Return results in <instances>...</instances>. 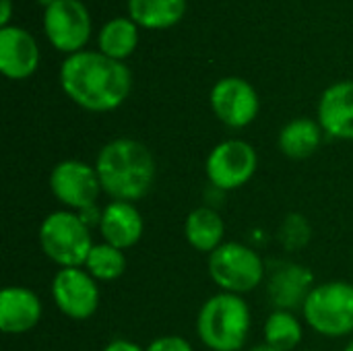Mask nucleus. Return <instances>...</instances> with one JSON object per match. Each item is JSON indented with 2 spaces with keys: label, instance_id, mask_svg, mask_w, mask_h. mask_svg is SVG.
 Returning <instances> with one entry per match:
<instances>
[{
  "label": "nucleus",
  "instance_id": "obj_4",
  "mask_svg": "<svg viewBox=\"0 0 353 351\" xmlns=\"http://www.w3.org/2000/svg\"><path fill=\"white\" fill-rule=\"evenodd\" d=\"M39 244L43 254L62 269L83 267L93 248L89 225L81 215L70 211H56L43 219L39 228Z\"/></svg>",
  "mask_w": 353,
  "mask_h": 351
},
{
  "label": "nucleus",
  "instance_id": "obj_1",
  "mask_svg": "<svg viewBox=\"0 0 353 351\" xmlns=\"http://www.w3.org/2000/svg\"><path fill=\"white\" fill-rule=\"evenodd\" d=\"M62 91L87 112H112L132 91L130 68L99 50H81L60 64Z\"/></svg>",
  "mask_w": 353,
  "mask_h": 351
},
{
  "label": "nucleus",
  "instance_id": "obj_23",
  "mask_svg": "<svg viewBox=\"0 0 353 351\" xmlns=\"http://www.w3.org/2000/svg\"><path fill=\"white\" fill-rule=\"evenodd\" d=\"M310 238V225L308 221L302 217V215H288V219L283 221L281 225V232H279V240L285 244L288 250H296V248H302Z\"/></svg>",
  "mask_w": 353,
  "mask_h": 351
},
{
  "label": "nucleus",
  "instance_id": "obj_18",
  "mask_svg": "<svg viewBox=\"0 0 353 351\" xmlns=\"http://www.w3.org/2000/svg\"><path fill=\"white\" fill-rule=\"evenodd\" d=\"M323 126L312 118H294L290 120L277 139V145L283 155L292 159L310 157L323 143Z\"/></svg>",
  "mask_w": 353,
  "mask_h": 351
},
{
  "label": "nucleus",
  "instance_id": "obj_25",
  "mask_svg": "<svg viewBox=\"0 0 353 351\" xmlns=\"http://www.w3.org/2000/svg\"><path fill=\"white\" fill-rule=\"evenodd\" d=\"M103 351H145V350H143V348H139V345H137V343H132V341H126V339H116V341L108 343Z\"/></svg>",
  "mask_w": 353,
  "mask_h": 351
},
{
  "label": "nucleus",
  "instance_id": "obj_29",
  "mask_svg": "<svg viewBox=\"0 0 353 351\" xmlns=\"http://www.w3.org/2000/svg\"><path fill=\"white\" fill-rule=\"evenodd\" d=\"M345 351H353V339H352V341H350V345L345 348Z\"/></svg>",
  "mask_w": 353,
  "mask_h": 351
},
{
  "label": "nucleus",
  "instance_id": "obj_5",
  "mask_svg": "<svg viewBox=\"0 0 353 351\" xmlns=\"http://www.w3.org/2000/svg\"><path fill=\"white\" fill-rule=\"evenodd\" d=\"M306 323L323 337H345L353 333V285L329 281L314 285L302 306Z\"/></svg>",
  "mask_w": 353,
  "mask_h": 351
},
{
  "label": "nucleus",
  "instance_id": "obj_17",
  "mask_svg": "<svg viewBox=\"0 0 353 351\" xmlns=\"http://www.w3.org/2000/svg\"><path fill=\"white\" fill-rule=\"evenodd\" d=\"M128 17L145 29L161 31L182 21L186 0H128Z\"/></svg>",
  "mask_w": 353,
  "mask_h": 351
},
{
  "label": "nucleus",
  "instance_id": "obj_22",
  "mask_svg": "<svg viewBox=\"0 0 353 351\" xmlns=\"http://www.w3.org/2000/svg\"><path fill=\"white\" fill-rule=\"evenodd\" d=\"M87 273L95 281H114L118 279L126 269V257L120 248L110 244H93L87 261H85Z\"/></svg>",
  "mask_w": 353,
  "mask_h": 351
},
{
  "label": "nucleus",
  "instance_id": "obj_24",
  "mask_svg": "<svg viewBox=\"0 0 353 351\" xmlns=\"http://www.w3.org/2000/svg\"><path fill=\"white\" fill-rule=\"evenodd\" d=\"M145 351H194L192 345L176 335H168V337H159L153 343H149V348Z\"/></svg>",
  "mask_w": 353,
  "mask_h": 351
},
{
  "label": "nucleus",
  "instance_id": "obj_10",
  "mask_svg": "<svg viewBox=\"0 0 353 351\" xmlns=\"http://www.w3.org/2000/svg\"><path fill=\"white\" fill-rule=\"evenodd\" d=\"M213 114L230 128L248 126L261 108L256 89L240 77H223L219 79L209 95Z\"/></svg>",
  "mask_w": 353,
  "mask_h": 351
},
{
  "label": "nucleus",
  "instance_id": "obj_3",
  "mask_svg": "<svg viewBox=\"0 0 353 351\" xmlns=\"http://www.w3.org/2000/svg\"><path fill=\"white\" fill-rule=\"evenodd\" d=\"M250 331V308L242 296L221 292L209 298L196 319L201 341L213 351H240Z\"/></svg>",
  "mask_w": 353,
  "mask_h": 351
},
{
  "label": "nucleus",
  "instance_id": "obj_2",
  "mask_svg": "<svg viewBox=\"0 0 353 351\" xmlns=\"http://www.w3.org/2000/svg\"><path fill=\"white\" fill-rule=\"evenodd\" d=\"M95 170L101 190L112 201H141L155 180V159L149 147L134 139H116L103 145Z\"/></svg>",
  "mask_w": 353,
  "mask_h": 351
},
{
  "label": "nucleus",
  "instance_id": "obj_9",
  "mask_svg": "<svg viewBox=\"0 0 353 351\" xmlns=\"http://www.w3.org/2000/svg\"><path fill=\"white\" fill-rule=\"evenodd\" d=\"M50 190L64 207L87 211L97 205L101 182L95 166L91 168L79 159H64L50 174Z\"/></svg>",
  "mask_w": 353,
  "mask_h": 351
},
{
  "label": "nucleus",
  "instance_id": "obj_7",
  "mask_svg": "<svg viewBox=\"0 0 353 351\" xmlns=\"http://www.w3.org/2000/svg\"><path fill=\"white\" fill-rule=\"evenodd\" d=\"M43 33L64 54H77L91 37V14L81 0H56L43 8Z\"/></svg>",
  "mask_w": 353,
  "mask_h": 351
},
{
  "label": "nucleus",
  "instance_id": "obj_19",
  "mask_svg": "<svg viewBox=\"0 0 353 351\" xmlns=\"http://www.w3.org/2000/svg\"><path fill=\"white\" fill-rule=\"evenodd\" d=\"M184 234L188 244L199 250V252H213L217 250L223 242L225 225L219 213L211 207H199L190 211L184 223Z\"/></svg>",
  "mask_w": 353,
  "mask_h": 351
},
{
  "label": "nucleus",
  "instance_id": "obj_26",
  "mask_svg": "<svg viewBox=\"0 0 353 351\" xmlns=\"http://www.w3.org/2000/svg\"><path fill=\"white\" fill-rule=\"evenodd\" d=\"M10 14H12V0H0V25L2 27H8Z\"/></svg>",
  "mask_w": 353,
  "mask_h": 351
},
{
  "label": "nucleus",
  "instance_id": "obj_12",
  "mask_svg": "<svg viewBox=\"0 0 353 351\" xmlns=\"http://www.w3.org/2000/svg\"><path fill=\"white\" fill-rule=\"evenodd\" d=\"M39 66V46L35 37L17 25L0 29V70L6 79H29Z\"/></svg>",
  "mask_w": 353,
  "mask_h": 351
},
{
  "label": "nucleus",
  "instance_id": "obj_15",
  "mask_svg": "<svg viewBox=\"0 0 353 351\" xmlns=\"http://www.w3.org/2000/svg\"><path fill=\"white\" fill-rule=\"evenodd\" d=\"M99 232L103 242L120 250L132 248L143 236V217L132 203L112 201L101 211Z\"/></svg>",
  "mask_w": 353,
  "mask_h": 351
},
{
  "label": "nucleus",
  "instance_id": "obj_20",
  "mask_svg": "<svg viewBox=\"0 0 353 351\" xmlns=\"http://www.w3.org/2000/svg\"><path fill=\"white\" fill-rule=\"evenodd\" d=\"M99 52L114 60H126L139 46V25L130 17H116L103 23L97 35Z\"/></svg>",
  "mask_w": 353,
  "mask_h": 351
},
{
  "label": "nucleus",
  "instance_id": "obj_14",
  "mask_svg": "<svg viewBox=\"0 0 353 351\" xmlns=\"http://www.w3.org/2000/svg\"><path fill=\"white\" fill-rule=\"evenodd\" d=\"M41 319V302L27 288L10 285L0 294V329L8 335L31 331Z\"/></svg>",
  "mask_w": 353,
  "mask_h": 351
},
{
  "label": "nucleus",
  "instance_id": "obj_6",
  "mask_svg": "<svg viewBox=\"0 0 353 351\" xmlns=\"http://www.w3.org/2000/svg\"><path fill=\"white\" fill-rule=\"evenodd\" d=\"M209 275L223 292L242 296L263 283L265 263L250 246L225 242L209 254Z\"/></svg>",
  "mask_w": 353,
  "mask_h": 351
},
{
  "label": "nucleus",
  "instance_id": "obj_8",
  "mask_svg": "<svg viewBox=\"0 0 353 351\" xmlns=\"http://www.w3.org/2000/svg\"><path fill=\"white\" fill-rule=\"evenodd\" d=\"M259 166L256 151L242 139L219 143L207 157V178L217 190H236L254 176Z\"/></svg>",
  "mask_w": 353,
  "mask_h": 351
},
{
  "label": "nucleus",
  "instance_id": "obj_16",
  "mask_svg": "<svg viewBox=\"0 0 353 351\" xmlns=\"http://www.w3.org/2000/svg\"><path fill=\"white\" fill-rule=\"evenodd\" d=\"M312 273L302 265H283L275 271L269 283V294L277 310L292 312L296 306H304L312 292Z\"/></svg>",
  "mask_w": 353,
  "mask_h": 351
},
{
  "label": "nucleus",
  "instance_id": "obj_28",
  "mask_svg": "<svg viewBox=\"0 0 353 351\" xmlns=\"http://www.w3.org/2000/svg\"><path fill=\"white\" fill-rule=\"evenodd\" d=\"M39 2H41V4H43V8H46V6H50L52 2H56V0H39Z\"/></svg>",
  "mask_w": 353,
  "mask_h": 351
},
{
  "label": "nucleus",
  "instance_id": "obj_13",
  "mask_svg": "<svg viewBox=\"0 0 353 351\" xmlns=\"http://www.w3.org/2000/svg\"><path fill=\"white\" fill-rule=\"evenodd\" d=\"M319 124L333 139L353 141V81H339L323 91Z\"/></svg>",
  "mask_w": 353,
  "mask_h": 351
},
{
  "label": "nucleus",
  "instance_id": "obj_27",
  "mask_svg": "<svg viewBox=\"0 0 353 351\" xmlns=\"http://www.w3.org/2000/svg\"><path fill=\"white\" fill-rule=\"evenodd\" d=\"M248 351H281V350H275V348H271V345H256V348H252V350H248Z\"/></svg>",
  "mask_w": 353,
  "mask_h": 351
},
{
  "label": "nucleus",
  "instance_id": "obj_21",
  "mask_svg": "<svg viewBox=\"0 0 353 351\" xmlns=\"http://www.w3.org/2000/svg\"><path fill=\"white\" fill-rule=\"evenodd\" d=\"M302 341V325L288 310H275L265 323V343L281 351H292Z\"/></svg>",
  "mask_w": 353,
  "mask_h": 351
},
{
  "label": "nucleus",
  "instance_id": "obj_11",
  "mask_svg": "<svg viewBox=\"0 0 353 351\" xmlns=\"http://www.w3.org/2000/svg\"><path fill=\"white\" fill-rule=\"evenodd\" d=\"M52 298L62 314L72 321H87L99 306V288L81 267L60 269L52 281Z\"/></svg>",
  "mask_w": 353,
  "mask_h": 351
}]
</instances>
